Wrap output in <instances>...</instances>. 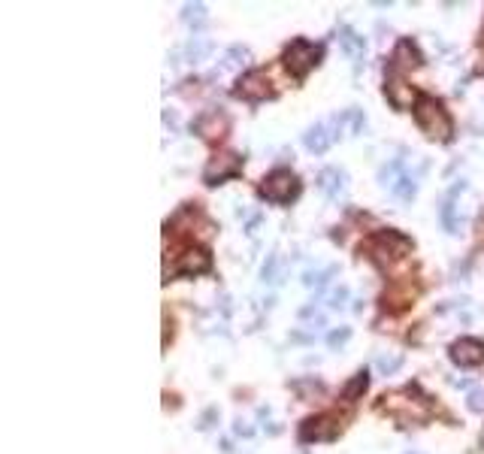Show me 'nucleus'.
<instances>
[{"label": "nucleus", "instance_id": "obj_26", "mask_svg": "<svg viewBox=\"0 0 484 454\" xmlns=\"http://www.w3.org/2000/svg\"><path fill=\"white\" fill-rule=\"evenodd\" d=\"M345 300H348V291H345V288H336V291H333V294H330V306H336V309H339V306H342V303H345Z\"/></svg>", "mask_w": 484, "mask_h": 454}, {"label": "nucleus", "instance_id": "obj_24", "mask_svg": "<svg viewBox=\"0 0 484 454\" xmlns=\"http://www.w3.org/2000/svg\"><path fill=\"white\" fill-rule=\"evenodd\" d=\"M348 336H351V330H348V327H342V330H333L330 336H327V343H330L333 348H336V345H342Z\"/></svg>", "mask_w": 484, "mask_h": 454}, {"label": "nucleus", "instance_id": "obj_27", "mask_svg": "<svg viewBox=\"0 0 484 454\" xmlns=\"http://www.w3.org/2000/svg\"><path fill=\"white\" fill-rule=\"evenodd\" d=\"M408 454H418V451H408Z\"/></svg>", "mask_w": 484, "mask_h": 454}, {"label": "nucleus", "instance_id": "obj_15", "mask_svg": "<svg viewBox=\"0 0 484 454\" xmlns=\"http://www.w3.org/2000/svg\"><path fill=\"white\" fill-rule=\"evenodd\" d=\"M339 43H342V49L351 55L354 61H363V52H366V43H363V36H358L351 28H342L339 30Z\"/></svg>", "mask_w": 484, "mask_h": 454}, {"label": "nucleus", "instance_id": "obj_3", "mask_svg": "<svg viewBox=\"0 0 484 454\" xmlns=\"http://www.w3.org/2000/svg\"><path fill=\"white\" fill-rule=\"evenodd\" d=\"M261 194L267 197L270 203H287L300 194V182L291 170H272L261 185Z\"/></svg>", "mask_w": 484, "mask_h": 454}, {"label": "nucleus", "instance_id": "obj_19", "mask_svg": "<svg viewBox=\"0 0 484 454\" xmlns=\"http://www.w3.org/2000/svg\"><path fill=\"white\" fill-rule=\"evenodd\" d=\"M185 52H188V58H191V61H203V58H206L209 52H212V43L203 40V36H194V40L188 43Z\"/></svg>", "mask_w": 484, "mask_h": 454}, {"label": "nucleus", "instance_id": "obj_5", "mask_svg": "<svg viewBox=\"0 0 484 454\" xmlns=\"http://www.w3.org/2000/svg\"><path fill=\"white\" fill-rule=\"evenodd\" d=\"M318 61H321V45H315L309 40H294L285 52V64L294 76H306Z\"/></svg>", "mask_w": 484, "mask_h": 454}, {"label": "nucleus", "instance_id": "obj_8", "mask_svg": "<svg viewBox=\"0 0 484 454\" xmlns=\"http://www.w3.org/2000/svg\"><path fill=\"white\" fill-rule=\"evenodd\" d=\"M233 91H236V97H242V100H263V97L272 94L267 73H261V70L245 73V76H242V79L236 82V88H233Z\"/></svg>", "mask_w": 484, "mask_h": 454}, {"label": "nucleus", "instance_id": "obj_21", "mask_svg": "<svg viewBox=\"0 0 484 454\" xmlns=\"http://www.w3.org/2000/svg\"><path fill=\"white\" fill-rule=\"evenodd\" d=\"M366 385H369V378H366V373H358L351 378V382L345 385V391H342V397L345 400H358V393L360 391H366Z\"/></svg>", "mask_w": 484, "mask_h": 454}, {"label": "nucleus", "instance_id": "obj_18", "mask_svg": "<svg viewBox=\"0 0 484 454\" xmlns=\"http://www.w3.org/2000/svg\"><path fill=\"white\" fill-rule=\"evenodd\" d=\"M182 19H185L194 30H200L203 25H206V6H203V3H188L185 12H182Z\"/></svg>", "mask_w": 484, "mask_h": 454}, {"label": "nucleus", "instance_id": "obj_7", "mask_svg": "<svg viewBox=\"0 0 484 454\" xmlns=\"http://www.w3.org/2000/svg\"><path fill=\"white\" fill-rule=\"evenodd\" d=\"M242 170V158H236L233 151H221V155H215L212 161L206 164V170H203V179H206V185H218V182L236 176Z\"/></svg>", "mask_w": 484, "mask_h": 454}, {"label": "nucleus", "instance_id": "obj_23", "mask_svg": "<svg viewBox=\"0 0 484 454\" xmlns=\"http://www.w3.org/2000/svg\"><path fill=\"white\" fill-rule=\"evenodd\" d=\"M242 61H248V52H245V49H239V45H233V49L227 52V61H224V64H227V67H233V64H242Z\"/></svg>", "mask_w": 484, "mask_h": 454}, {"label": "nucleus", "instance_id": "obj_20", "mask_svg": "<svg viewBox=\"0 0 484 454\" xmlns=\"http://www.w3.org/2000/svg\"><path fill=\"white\" fill-rule=\"evenodd\" d=\"M333 272H336V270H333V267H327V270H309L306 272V276H302V282H306L309 288H324V285H327L330 282V276H333Z\"/></svg>", "mask_w": 484, "mask_h": 454}, {"label": "nucleus", "instance_id": "obj_4", "mask_svg": "<svg viewBox=\"0 0 484 454\" xmlns=\"http://www.w3.org/2000/svg\"><path fill=\"white\" fill-rule=\"evenodd\" d=\"M382 409L388 415H393V418H399L403 424L430 418V406L424 403V400H412L408 393H390V397H384V406Z\"/></svg>", "mask_w": 484, "mask_h": 454}, {"label": "nucleus", "instance_id": "obj_9", "mask_svg": "<svg viewBox=\"0 0 484 454\" xmlns=\"http://www.w3.org/2000/svg\"><path fill=\"white\" fill-rule=\"evenodd\" d=\"M339 433V424L321 415V418H306L300 427V439L302 442H327V439H336Z\"/></svg>", "mask_w": 484, "mask_h": 454}, {"label": "nucleus", "instance_id": "obj_13", "mask_svg": "<svg viewBox=\"0 0 484 454\" xmlns=\"http://www.w3.org/2000/svg\"><path fill=\"white\" fill-rule=\"evenodd\" d=\"M318 188H321L324 197H330V200H339V197L345 194V173L342 170H321V176H318Z\"/></svg>", "mask_w": 484, "mask_h": 454}, {"label": "nucleus", "instance_id": "obj_16", "mask_svg": "<svg viewBox=\"0 0 484 454\" xmlns=\"http://www.w3.org/2000/svg\"><path fill=\"white\" fill-rule=\"evenodd\" d=\"M390 61L397 67H418L421 64V55H418V49H415L408 40H399L397 49H393V58Z\"/></svg>", "mask_w": 484, "mask_h": 454}, {"label": "nucleus", "instance_id": "obj_25", "mask_svg": "<svg viewBox=\"0 0 484 454\" xmlns=\"http://www.w3.org/2000/svg\"><path fill=\"white\" fill-rule=\"evenodd\" d=\"M469 409H472V412H481V409H484V393L481 391L469 393Z\"/></svg>", "mask_w": 484, "mask_h": 454}, {"label": "nucleus", "instance_id": "obj_10", "mask_svg": "<svg viewBox=\"0 0 484 454\" xmlns=\"http://www.w3.org/2000/svg\"><path fill=\"white\" fill-rule=\"evenodd\" d=\"M451 360L457 363V367H478L484 363V343L481 339H457V343L451 345Z\"/></svg>", "mask_w": 484, "mask_h": 454}, {"label": "nucleus", "instance_id": "obj_1", "mask_svg": "<svg viewBox=\"0 0 484 454\" xmlns=\"http://www.w3.org/2000/svg\"><path fill=\"white\" fill-rule=\"evenodd\" d=\"M415 121H418V127L430 140L445 142L451 136V116L445 112V106L430 94H421L418 100H415Z\"/></svg>", "mask_w": 484, "mask_h": 454}, {"label": "nucleus", "instance_id": "obj_14", "mask_svg": "<svg viewBox=\"0 0 484 454\" xmlns=\"http://www.w3.org/2000/svg\"><path fill=\"white\" fill-rule=\"evenodd\" d=\"M384 94H388V100H390L393 106H399V109H403V106L412 103L415 91L408 88L403 79H397V76H390V79H388V85H384Z\"/></svg>", "mask_w": 484, "mask_h": 454}, {"label": "nucleus", "instance_id": "obj_22", "mask_svg": "<svg viewBox=\"0 0 484 454\" xmlns=\"http://www.w3.org/2000/svg\"><path fill=\"white\" fill-rule=\"evenodd\" d=\"M399 363H403V354H378L375 358V367H378V373H393V369H399Z\"/></svg>", "mask_w": 484, "mask_h": 454}, {"label": "nucleus", "instance_id": "obj_2", "mask_svg": "<svg viewBox=\"0 0 484 454\" xmlns=\"http://www.w3.org/2000/svg\"><path fill=\"white\" fill-rule=\"evenodd\" d=\"M366 252L378 267H388V263L403 261V257L412 252V239L403 237V233H397V230H382L366 242Z\"/></svg>", "mask_w": 484, "mask_h": 454}, {"label": "nucleus", "instance_id": "obj_6", "mask_svg": "<svg viewBox=\"0 0 484 454\" xmlns=\"http://www.w3.org/2000/svg\"><path fill=\"white\" fill-rule=\"evenodd\" d=\"M339 131H342V118L336 116V118H327V121H321V125L309 127V131L302 133V142H306L309 151L321 155V151H327L333 142H336V136H342Z\"/></svg>", "mask_w": 484, "mask_h": 454}, {"label": "nucleus", "instance_id": "obj_12", "mask_svg": "<svg viewBox=\"0 0 484 454\" xmlns=\"http://www.w3.org/2000/svg\"><path fill=\"white\" fill-rule=\"evenodd\" d=\"M212 267V257L203 252V248H188L185 255L179 257V263H176V276H197V272H206Z\"/></svg>", "mask_w": 484, "mask_h": 454}, {"label": "nucleus", "instance_id": "obj_11", "mask_svg": "<svg viewBox=\"0 0 484 454\" xmlns=\"http://www.w3.org/2000/svg\"><path fill=\"white\" fill-rule=\"evenodd\" d=\"M227 127H230V121H227V116L221 109H209L194 121V131L200 133L203 140H221V136L227 133Z\"/></svg>", "mask_w": 484, "mask_h": 454}, {"label": "nucleus", "instance_id": "obj_17", "mask_svg": "<svg viewBox=\"0 0 484 454\" xmlns=\"http://www.w3.org/2000/svg\"><path fill=\"white\" fill-rule=\"evenodd\" d=\"M285 279V257L282 255H270L267 263H263V282L278 285Z\"/></svg>", "mask_w": 484, "mask_h": 454}]
</instances>
